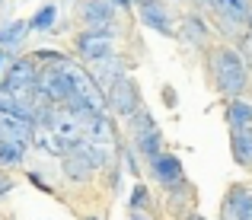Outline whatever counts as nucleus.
Returning <instances> with one entry per match:
<instances>
[{"label":"nucleus","instance_id":"nucleus-20","mask_svg":"<svg viewBox=\"0 0 252 220\" xmlns=\"http://www.w3.org/2000/svg\"><path fill=\"white\" fill-rule=\"evenodd\" d=\"M55 19H58V6L55 3H45L42 10L29 19V32H48L51 26H55Z\"/></svg>","mask_w":252,"mask_h":220},{"label":"nucleus","instance_id":"nucleus-25","mask_svg":"<svg viewBox=\"0 0 252 220\" xmlns=\"http://www.w3.org/2000/svg\"><path fill=\"white\" fill-rule=\"evenodd\" d=\"M105 3H112L115 10H134V0H105Z\"/></svg>","mask_w":252,"mask_h":220},{"label":"nucleus","instance_id":"nucleus-9","mask_svg":"<svg viewBox=\"0 0 252 220\" xmlns=\"http://www.w3.org/2000/svg\"><path fill=\"white\" fill-rule=\"evenodd\" d=\"M150 163V172H154V179L160 185H166V191L169 189H176L179 182H185V172H182V159L176 157V153H160V157H154V159H147Z\"/></svg>","mask_w":252,"mask_h":220},{"label":"nucleus","instance_id":"nucleus-1","mask_svg":"<svg viewBox=\"0 0 252 220\" xmlns=\"http://www.w3.org/2000/svg\"><path fill=\"white\" fill-rule=\"evenodd\" d=\"M211 73H214V86L220 96H227V99L246 96L249 73H246V61H243V55L236 48L220 45V48L211 51Z\"/></svg>","mask_w":252,"mask_h":220},{"label":"nucleus","instance_id":"nucleus-5","mask_svg":"<svg viewBox=\"0 0 252 220\" xmlns=\"http://www.w3.org/2000/svg\"><path fill=\"white\" fill-rule=\"evenodd\" d=\"M38 93L48 99L51 105H64L70 96H74V86H70L64 67H42L38 70Z\"/></svg>","mask_w":252,"mask_h":220},{"label":"nucleus","instance_id":"nucleus-11","mask_svg":"<svg viewBox=\"0 0 252 220\" xmlns=\"http://www.w3.org/2000/svg\"><path fill=\"white\" fill-rule=\"evenodd\" d=\"M252 217V189L233 185L223 198V220H249Z\"/></svg>","mask_w":252,"mask_h":220},{"label":"nucleus","instance_id":"nucleus-31","mask_svg":"<svg viewBox=\"0 0 252 220\" xmlns=\"http://www.w3.org/2000/svg\"><path fill=\"white\" fill-rule=\"evenodd\" d=\"M83 220H102V217H96V214H93V217H83Z\"/></svg>","mask_w":252,"mask_h":220},{"label":"nucleus","instance_id":"nucleus-21","mask_svg":"<svg viewBox=\"0 0 252 220\" xmlns=\"http://www.w3.org/2000/svg\"><path fill=\"white\" fill-rule=\"evenodd\" d=\"M32 58H35V64H45V67H64V64L70 61L67 55H61V51H51V48H38Z\"/></svg>","mask_w":252,"mask_h":220},{"label":"nucleus","instance_id":"nucleus-28","mask_svg":"<svg viewBox=\"0 0 252 220\" xmlns=\"http://www.w3.org/2000/svg\"><path fill=\"white\" fill-rule=\"evenodd\" d=\"M198 6H204V10H211V3H214V0H195Z\"/></svg>","mask_w":252,"mask_h":220},{"label":"nucleus","instance_id":"nucleus-6","mask_svg":"<svg viewBox=\"0 0 252 220\" xmlns=\"http://www.w3.org/2000/svg\"><path fill=\"white\" fill-rule=\"evenodd\" d=\"M137 6V16H141V23L147 26V29L160 32V35H176V23H172V10L163 0H134Z\"/></svg>","mask_w":252,"mask_h":220},{"label":"nucleus","instance_id":"nucleus-30","mask_svg":"<svg viewBox=\"0 0 252 220\" xmlns=\"http://www.w3.org/2000/svg\"><path fill=\"white\" fill-rule=\"evenodd\" d=\"M3 61H6V51H0V67H3Z\"/></svg>","mask_w":252,"mask_h":220},{"label":"nucleus","instance_id":"nucleus-32","mask_svg":"<svg viewBox=\"0 0 252 220\" xmlns=\"http://www.w3.org/2000/svg\"><path fill=\"white\" fill-rule=\"evenodd\" d=\"M191 3H195V0H191Z\"/></svg>","mask_w":252,"mask_h":220},{"label":"nucleus","instance_id":"nucleus-13","mask_svg":"<svg viewBox=\"0 0 252 220\" xmlns=\"http://www.w3.org/2000/svg\"><path fill=\"white\" fill-rule=\"evenodd\" d=\"M179 35H182L189 45L201 48V45L208 42L211 29H208V23H204V19L198 16V13H185V16H182V23H179Z\"/></svg>","mask_w":252,"mask_h":220},{"label":"nucleus","instance_id":"nucleus-12","mask_svg":"<svg viewBox=\"0 0 252 220\" xmlns=\"http://www.w3.org/2000/svg\"><path fill=\"white\" fill-rule=\"evenodd\" d=\"M26 35H29V19H10V23H3L0 26V51H6V55L19 51Z\"/></svg>","mask_w":252,"mask_h":220},{"label":"nucleus","instance_id":"nucleus-2","mask_svg":"<svg viewBox=\"0 0 252 220\" xmlns=\"http://www.w3.org/2000/svg\"><path fill=\"white\" fill-rule=\"evenodd\" d=\"M115 29H83L80 35L74 38V48L80 51L83 61L96 64L102 58H112L115 55Z\"/></svg>","mask_w":252,"mask_h":220},{"label":"nucleus","instance_id":"nucleus-10","mask_svg":"<svg viewBox=\"0 0 252 220\" xmlns=\"http://www.w3.org/2000/svg\"><path fill=\"white\" fill-rule=\"evenodd\" d=\"M118 10L105 0H83L80 3V19L86 29H115Z\"/></svg>","mask_w":252,"mask_h":220},{"label":"nucleus","instance_id":"nucleus-24","mask_svg":"<svg viewBox=\"0 0 252 220\" xmlns=\"http://www.w3.org/2000/svg\"><path fill=\"white\" fill-rule=\"evenodd\" d=\"M29 182H32V185H38V189H42V191H51V185L45 182V179L38 176V172H29Z\"/></svg>","mask_w":252,"mask_h":220},{"label":"nucleus","instance_id":"nucleus-26","mask_svg":"<svg viewBox=\"0 0 252 220\" xmlns=\"http://www.w3.org/2000/svg\"><path fill=\"white\" fill-rule=\"evenodd\" d=\"M163 102H166V105H176V93H172V90H163Z\"/></svg>","mask_w":252,"mask_h":220},{"label":"nucleus","instance_id":"nucleus-4","mask_svg":"<svg viewBox=\"0 0 252 220\" xmlns=\"http://www.w3.org/2000/svg\"><path fill=\"white\" fill-rule=\"evenodd\" d=\"M105 105H109V112H115V115L131 118L137 109H141V90H137V83L131 77H122L109 93H105Z\"/></svg>","mask_w":252,"mask_h":220},{"label":"nucleus","instance_id":"nucleus-15","mask_svg":"<svg viewBox=\"0 0 252 220\" xmlns=\"http://www.w3.org/2000/svg\"><path fill=\"white\" fill-rule=\"evenodd\" d=\"M227 125H230V131L252 128V99H246V96L230 99L227 102Z\"/></svg>","mask_w":252,"mask_h":220},{"label":"nucleus","instance_id":"nucleus-19","mask_svg":"<svg viewBox=\"0 0 252 220\" xmlns=\"http://www.w3.org/2000/svg\"><path fill=\"white\" fill-rule=\"evenodd\" d=\"M23 153H26V144H19V141H6V137H0V169L19 166V163H23Z\"/></svg>","mask_w":252,"mask_h":220},{"label":"nucleus","instance_id":"nucleus-22","mask_svg":"<svg viewBox=\"0 0 252 220\" xmlns=\"http://www.w3.org/2000/svg\"><path fill=\"white\" fill-rule=\"evenodd\" d=\"M128 204H131V211H147L150 208V189H147V185H134Z\"/></svg>","mask_w":252,"mask_h":220},{"label":"nucleus","instance_id":"nucleus-33","mask_svg":"<svg viewBox=\"0 0 252 220\" xmlns=\"http://www.w3.org/2000/svg\"><path fill=\"white\" fill-rule=\"evenodd\" d=\"M249 220H252V217H249Z\"/></svg>","mask_w":252,"mask_h":220},{"label":"nucleus","instance_id":"nucleus-3","mask_svg":"<svg viewBox=\"0 0 252 220\" xmlns=\"http://www.w3.org/2000/svg\"><path fill=\"white\" fill-rule=\"evenodd\" d=\"M211 13L217 16V29H227L230 35H233L243 26H249L252 0H214V3H211Z\"/></svg>","mask_w":252,"mask_h":220},{"label":"nucleus","instance_id":"nucleus-16","mask_svg":"<svg viewBox=\"0 0 252 220\" xmlns=\"http://www.w3.org/2000/svg\"><path fill=\"white\" fill-rule=\"evenodd\" d=\"M83 137L90 144H99V147H109L112 141H115V125H112L109 115H96L90 125L83 128Z\"/></svg>","mask_w":252,"mask_h":220},{"label":"nucleus","instance_id":"nucleus-8","mask_svg":"<svg viewBox=\"0 0 252 220\" xmlns=\"http://www.w3.org/2000/svg\"><path fill=\"white\" fill-rule=\"evenodd\" d=\"M90 77L96 80V86H99L102 93H109L122 77H128V64H125V58H118V55L102 58V61L90 64Z\"/></svg>","mask_w":252,"mask_h":220},{"label":"nucleus","instance_id":"nucleus-7","mask_svg":"<svg viewBox=\"0 0 252 220\" xmlns=\"http://www.w3.org/2000/svg\"><path fill=\"white\" fill-rule=\"evenodd\" d=\"M38 64L35 58H16V61H10V67H6V77H3V86L13 93L19 90H29V86L38 83Z\"/></svg>","mask_w":252,"mask_h":220},{"label":"nucleus","instance_id":"nucleus-27","mask_svg":"<svg viewBox=\"0 0 252 220\" xmlns=\"http://www.w3.org/2000/svg\"><path fill=\"white\" fill-rule=\"evenodd\" d=\"M128 220H150V214H147V211H131Z\"/></svg>","mask_w":252,"mask_h":220},{"label":"nucleus","instance_id":"nucleus-14","mask_svg":"<svg viewBox=\"0 0 252 220\" xmlns=\"http://www.w3.org/2000/svg\"><path fill=\"white\" fill-rule=\"evenodd\" d=\"M230 153H233V163L236 166L252 169V128L230 131Z\"/></svg>","mask_w":252,"mask_h":220},{"label":"nucleus","instance_id":"nucleus-29","mask_svg":"<svg viewBox=\"0 0 252 220\" xmlns=\"http://www.w3.org/2000/svg\"><path fill=\"white\" fill-rule=\"evenodd\" d=\"M185 220H208V217H201V214H189Z\"/></svg>","mask_w":252,"mask_h":220},{"label":"nucleus","instance_id":"nucleus-23","mask_svg":"<svg viewBox=\"0 0 252 220\" xmlns=\"http://www.w3.org/2000/svg\"><path fill=\"white\" fill-rule=\"evenodd\" d=\"M13 191V179L6 176V172H0V198H6Z\"/></svg>","mask_w":252,"mask_h":220},{"label":"nucleus","instance_id":"nucleus-18","mask_svg":"<svg viewBox=\"0 0 252 220\" xmlns=\"http://www.w3.org/2000/svg\"><path fill=\"white\" fill-rule=\"evenodd\" d=\"M131 141H134V150L141 153L144 159H154V157H160V153H163V137H160V131H157V128L141 131V134H134Z\"/></svg>","mask_w":252,"mask_h":220},{"label":"nucleus","instance_id":"nucleus-17","mask_svg":"<svg viewBox=\"0 0 252 220\" xmlns=\"http://www.w3.org/2000/svg\"><path fill=\"white\" fill-rule=\"evenodd\" d=\"M61 169H64V176H67L70 182H90L93 172H96L80 153H74V150H70L67 157H61Z\"/></svg>","mask_w":252,"mask_h":220}]
</instances>
